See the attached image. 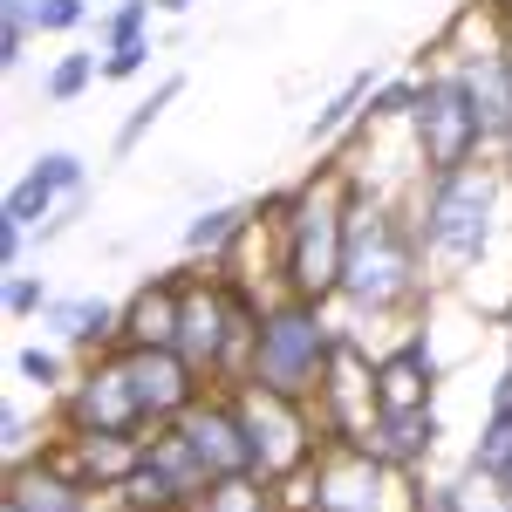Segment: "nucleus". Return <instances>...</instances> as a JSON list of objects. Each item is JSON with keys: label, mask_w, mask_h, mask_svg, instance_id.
Masks as SVG:
<instances>
[{"label": "nucleus", "mask_w": 512, "mask_h": 512, "mask_svg": "<svg viewBox=\"0 0 512 512\" xmlns=\"http://www.w3.org/2000/svg\"><path fill=\"white\" fill-rule=\"evenodd\" d=\"M280 212V287L301 301H335L342 294V253H349V219H355V178L328 164L301 192L274 198Z\"/></svg>", "instance_id": "obj_1"}, {"label": "nucleus", "mask_w": 512, "mask_h": 512, "mask_svg": "<svg viewBox=\"0 0 512 512\" xmlns=\"http://www.w3.org/2000/svg\"><path fill=\"white\" fill-rule=\"evenodd\" d=\"M424 294V239L403 226L390 205H369L355 192L349 219V253H342V301L355 315H383V308H410Z\"/></svg>", "instance_id": "obj_2"}, {"label": "nucleus", "mask_w": 512, "mask_h": 512, "mask_svg": "<svg viewBox=\"0 0 512 512\" xmlns=\"http://www.w3.org/2000/svg\"><path fill=\"white\" fill-rule=\"evenodd\" d=\"M335 342H342V328H328L321 301L287 294V301H274V308L260 315V328H253L246 383H260V390H274V396H294V403H315L321 376H328V362H335Z\"/></svg>", "instance_id": "obj_3"}, {"label": "nucleus", "mask_w": 512, "mask_h": 512, "mask_svg": "<svg viewBox=\"0 0 512 512\" xmlns=\"http://www.w3.org/2000/svg\"><path fill=\"white\" fill-rule=\"evenodd\" d=\"M492 205H499V178L478 171V164L431 178V192L417 205V239H424V253L451 260V267H478L485 246H492Z\"/></svg>", "instance_id": "obj_4"}, {"label": "nucleus", "mask_w": 512, "mask_h": 512, "mask_svg": "<svg viewBox=\"0 0 512 512\" xmlns=\"http://www.w3.org/2000/svg\"><path fill=\"white\" fill-rule=\"evenodd\" d=\"M410 130H417V158L431 178L444 171H465L478 158V144H485V130H478V110H472V89L458 69H444V76H424L417 89V110H410Z\"/></svg>", "instance_id": "obj_5"}, {"label": "nucleus", "mask_w": 512, "mask_h": 512, "mask_svg": "<svg viewBox=\"0 0 512 512\" xmlns=\"http://www.w3.org/2000/svg\"><path fill=\"white\" fill-rule=\"evenodd\" d=\"M62 424L69 431H89V437H137L144 431V410H137V390H130V376H123V355L103 349L89 362V376H82L69 403H62Z\"/></svg>", "instance_id": "obj_6"}, {"label": "nucleus", "mask_w": 512, "mask_h": 512, "mask_svg": "<svg viewBox=\"0 0 512 512\" xmlns=\"http://www.w3.org/2000/svg\"><path fill=\"white\" fill-rule=\"evenodd\" d=\"M178 431H185V444L198 451V465L212 472V485L219 478H239L253 472V437H246V417H239V396L219 383L212 396H198L192 410L178 417Z\"/></svg>", "instance_id": "obj_7"}, {"label": "nucleus", "mask_w": 512, "mask_h": 512, "mask_svg": "<svg viewBox=\"0 0 512 512\" xmlns=\"http://www.w3.org/2000/svg\"><path fill=\"white\" fill-rule=\"evenodd\" d=\"M117 355H123V376H130L137 410H144V424H151V431L178 424L198 396H205V390H198V369L178 349H117Z\"/></svg>", "instance_id": "obj_8"}, {"label": "nucleus", "mask_w": 512, "mask_h": 512, "mask_svg": "<svg viewBox=\"0 0 512 512\" xmlns=\"http://www.w3.org/2000/svg\"><path fill=\"white\" fill-rule=\"evenodd\" d=\"M315 417L328 437H362L376 424V369L362 362L349 328H342L335 362H328V376H321V390H315Z\"/></svg>", "instance_id": "obj_9"}, {"label": "nucleus", "mask_w": 512, "mask_h": 512, "mask_svg": "<svg viewBox=\"0 0 512 512\" xmlns=\"http://www.w3.org/2000/svg\"><path fill=\"white\" fill-rule=\"evenodd\" d=\"M0 499H14L21 512H89V485H82L55 451H41L28 465H14L7 472V492Z\"/></svg>", "instance_id": "obj_10"}, {"label": "nucleus", "mask_w": 512, "mask_h": 512, "mask_svg": "<svg viewBox=\"0 0 512 512\" xmlns=\"http://www.w3.org/2000/svg\"><path fill=\"white\" fill-rule=\"evenodd\" d=\"M178 294H185V274H158L144 280L123 308L117 349H171L178 342Z\"/></svg>", "instance_id": "obj_11"}, {"label": "nucleus", "mask_w": 512, "mask_h": 512, "mask_svg": "<svg viewBox=\"0 0 512 512\" xmlns=\"http://www.w3.org/2000/svg\"><path fill=\"white\" fill-rule=\"evenodd\" d=\"M431 383H437L431 342L410 335L403 349H390L376 362V410H431Z\"/></svg>", "instance_id": "obj_12"}, {"label": "nucleus", "mask_w": 512, "mask_h": 512, "mask_svg": "<svg viewBox=\"0 0 512 512\" xmlns=\"http://www.w3.org/2000/svg\"><path fill=\"white\" fill-rule=\"evenodd\" d=\"M369 458H383L390 472H410L417 458H431V444H437V417L431 410H376V424L355 437Z\"/></svg>", "instance_id": "obj_13"}, {"label": "nucleus", "mask_w": 512, "mask_h": 512, "mask_svg": "<svg viewBox=\"0 0 512 512\" xmlns=\"http://www.w3.org/2000/svg\"><path fill=\"white\" fill-rule=\"evenodd\" d=\"M41 328H48L55 342L82 349V355H103V349H117L123 308L96 301V294H76V301H48V308H41Z\"/></svg>", "instance_id": "obj_14"}, {"label": "nucleus", "mask_w": 512, "mask_h": 512, "mask_svg": "<svg viewBox=\"0 0 512 512\" xmlns=\"http://www.w3.org/2000/svg\"><path fill=\"white\" fill-rule=\"evenodd\" d=\"M465 89H472V110L485 144H512V55H472L465 69Z\"/></svg>", "instance_id": "obj_15"}, {"label": "nucleus", "mask_w": 512, "mask_h": 512, "mask_svg": "<svg viewBox=\"0 0 512 512\" xmlns=\"http://www.w3.org/2000/svg\"><path fill=\"white\" fill-rule=\"evenodd\" d=\"M246 226H253V212H246V205H212V212H198L192 226H185V253L219 260L233 239H246Z\"/></svg>", "instance_id": "obj_16"}, {"label": "nucleus", "mask_w": 512, "mask_h": 512, "mask_svg": "<svg viewBox=\"0 0 512 512\" xmlns=\"http://www.w3.org/2000/svg\"><path fill=\"white\" fill-rule=\"evenodd\" d=\"M369 96H376V69H355V76L342 82L335 96H328V110H315V123H308V144H328V137H335L342 123H355Z\"/></svg>", "instance_id": "obj_17"}, {"label": "nucleus", "mask_w": 512, "mask_h": 512, "mask_svg": "<svg viewBox=\"0 0 512 512\" xmlns=\"http://www.w3.org/2000/svg\"><path fill=\"white\" fill-rule=\"evenodd\" d=\"M472 478H485V485H512V410H492V417H485L478 451H472Z\"/></svg>", "instance_id": "obj_18"}, {"label": "nucleus", "mask_w": 512, "mask_h": 512, "mask_svg": "<svg viewBox=\"0 0 512 512\" xmlns=\"http://www.w3.org/2000/svg\"><path fill=\"white\" fill-rule=\"evenodd\" d=\"M178 96H185V76H164L158 89H151V96H144V103H137V110L123 117V130H117V144H110V151H117V158H130V151L144 144V130H151V123H158L164 110L178 103Z\"/></svg>", "instance_id": "obj_19"}, {"label": "nucleus", "mask_w": 512, "mask_h": 512, "mask_svg": "<svg viewBox=\"0 0 512 512\" xmlns=\"http://www.w3.org/2000/svg\"><path fill=\"white\" fill-rule=\"evenodd\" d=\"M205 512H274V485L260 472H239V478H219L205 492Z\"/></svg>", "instance_id": "obj_20"}, {"label": "nucleus", "mask_w": 512, "mask_h": 512, "mask_svg": "<svg viewBox=\"0 0 512 512\" xmlns=\"http://www.w3.org/2000/svg\"><path fill=\"white\" fill-rule=\"evenodd\" d=\"M35 35V0H0V69H21Z\"/></svg>", "instance_id": "obj_21"}, {"label": "nucleus", "mask_w": 512, "mask_h": 512, "mask_svg": "<svg viewBox=\"0 0 512 512\" xmlns=\"http://www.w3.org/2000/svg\"><path fill=\"white\" fill-rule=\"evenodd\" d=\"M28 171H35V178H41V185H48L55 198H76V192H89V171H82V158H76V151H41V158L28 164Z\"/></svg>", "instance_id": "obj_22"}, {"label": "nucleus", "mask_w": 512, "mask_h": 512, "mask_svg": "<svg viewBox=\"0 0 512 512\" xmlns=\"http://www.w3.org/2000/svg\"><path fill=\"white\" fill-rule=\"evenodd\" d=\"M151 7H158V0H123V7H110V14L96 21V41H103V48H123V41L151 35Z\"/></svg>", "instance_id": "obj_23"}, {"label": "nucleus", "mask_w": 512, "mask_h": 512, "mask_svg": "<svg viewBox=\"0 0 512 512\" xmlns=\"http://www.w3.org/2000/svg\"><path fill=\"white\" fill-rule=\"evenodd\" d=\"M96 76H103V62H96V55H62V62L48 69V82H41V89H48V103H76Z\"/></svg>", "instance_id": "obj_24"}, {"label": "nucleus", "mask_w": 512, "mask_h": 512, "mask_svg": "<svg viewBox=\"0 0 512 512\" xmlns=\"http://www.w3.org/2000/svg\"><path fill=\"white\" fill-rule=\"evenodd\" d=\"M48 212H55V192L28 171V178L7 192V219H14V226H28V233H41V226H48Z\"/></svg>", "instance_id": "obj_25"}, {"label": "nucleus", "mask_w": 512, "mask_h": 512, "mask_svg": "<svg viewBox=\"0 0 512 512\" xmlns=\"http://www.w3.org/2000/svg\"><path fill=\"white\" fill-rule=\"evenodd\" d=\"M417 89H424V82H383V89H376V96H369V110H362V117L369 123H390V117H410V110H417Z\"/></svg>", "instance_id": "obj_26"}, {"label": "nucleus", "mask_w": 512, "mask_h": 512, "mask_svg": "<svg viewBox=\"0 0 512 512\" xmlns=\"http://www.w3.org/2000/svg\"><path fill=\"white\" fill-rule=\"evenodd\" d=\"M89 21V0H35V35H76Z\"/></svg>", "instance_id": "obj_27"}, {"label": "nucleus", "mask_w": 512, "mask_h": 512, "mask_svg": "<svg viewBox=\"0 0 512 512\" xmlns=\"http://www.w3.org/2000/svg\"><path fill=\"white\" fill-rule=\"evenodd\" d=\"M144 69H151V35L123 41V48H103V82H130V76H144Z\"/></svg>", "instance_id": "obj_28"}, {"label": "nucleus", "mask_w": 512, "mask_h": 512, "mask_svg": "<svg viewBox=\"0 0 512 512\" xmlns=\"http://www.w3.org/2000/svg\"><path fill=\"white\" fill-rule=\"evenodd\" d=\"M14 376L35 383V390H62V355L55 349H21L14 355Z\"/></svg>", "instance_id": "obj_29"}, {"label": "nucleus", "mask_w": 512, "mask_h": 512, "mask_svg": "<svg viewBox=\"0 0 512 512\" xmlns=\"http://www.w3.org/2000/svg\"><path fill=\"white\" fill-rule=\"evenodd\" d=\"M55 294H48V280L41 274H14L7 280V315H41Z\"/></svg>", "instance_id": "obj_30"}, {"label": "nucleus", "mask_w": 512, "mask_h": 512, "mask_svg": "<svg viewBox=\"0 0 512 512\" xmlns=\"http://www.w3.org/2000/svg\"><path fill=\"white\" fill-rule=\"evenodd\" d=\"M21 239H28V226H14V219L0 212V267H14V260H21Z\"/></svg>", "instance_id": "obj_31"}, {"label": "nucleus", "mask_w": 512, "mask_h": 512, "mask_svg": "<svg viewBox=\"0 0 512 512\" xmlns=\"http://www.w3.org/2000/svg\"><path fill=\"white\" fill-rule=\"evenodd\" d=\"M287 512H335V506H321L315 492H308V499H301V506H287Z\"/></svg>", "instance_id": "obj_32"}, {"label": "nucleus", "mask_w": 512, "mask_h": 512, "mask_svg": "<svg viewBox=\"0 0 512 512\" xmlns=\"http://www.w3.org/2000/svg\"><path fill=\"white\" fill-rule=\"evenodd\" d=\"M158 7H164V14H185V7H192V0H158Z\"/></svg>", "instance_id": "obj_33"}, {"label": "nucleus", "mask_w": 512, "mask_h": 512, "mask_svg": "<svg viewBox=\"0 0 512 512\" xmlns=\"http://www.w3.org/2000/svg\"><path fill=\"white\" fill-rule=\"evenodd\" d=\"M485 7H492V14H512V0H485Z\"/></svg>", "instance_id": "obj_34"}, {"label": "nucleus", "mask_w": 512, "mask_h": 512, "mask_svg": "<svg viewBox=\"0 0 512 512\" xmlns=\"http://www.w3.org/2000/svg\"><path fill=\"white\" fill-rule=\"evenodd\" d=\"M0 512H21V506H14V499H0Z\"/></svg>", "instance_id": "obj_35"}]
</instances>
